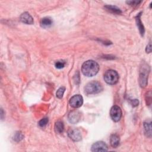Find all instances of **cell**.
Returning <instances> with one entry per match:
<instances>
[{
  "label": "cell",
  "instance_id": "1",
  "mask_svg": "<svg viewBox=\"0 0 152 152\" xmlns=\"http://www.w3.org/2000/svg\"><path fill=\"white\" fill-rule=\"evenodd\" d=\"M99 70V64L93 60H89L84 62L81 67L83 74L87 77H93L96 75Z\"/></svg>",
  "mask_w": 152,
  "mask_h": 152
},
{
  "label": "cell",
  "instance_id": "2",
  "mask_svg": "<svg viewBox=\"0 0 152 152\" xmlns=\"http://www.w3.org/2000/svg\"><path fill=\"white\" fill-rule=\"evenodd\" d=\"M103 90V87L99 82L92 81L88 83L84 87V91L87 94H96Z\"/></svg>",
  "mask_w": 152,
  "mask_h": 152
},
{
  "label": "cell",
  "instance_id": "3",
  "mask_svg": "<svg viewBox=\"0 0 152 152\" xmlns=\"http://www.w3.org/2000/svg\"><path fill=\"white\" fill-rule=\"evenodd\" d=\"M104 80L107 84L114 85L116 84L119 81V75L116 71L109 70L105 73Z\"/></svg>",
  "mask_w": 152,
  "mask_h": 152
},
{
  "label": "cell",
  "instance_id": "4",
  "mask_svg": "<svg viewBox=\"0 0 152 152\" xmlns=\"http://www.w3.org/2000/svg\"><path fill=\"white\" fill-rule=\"evenodd\" d=\"M149 71V67L146 64H143V66L141 67L140 68L139 77L140 85L141 87H145L147 84V80Z\"/></svg>",
  "mask_w": 152,
  "mask_h": 152
},
{
  "label": "cell",
  "instance_id": "5",
  "mask_svg": "<svg viewBox=\"0 0 152 152\" xmlns=\"http://www.w3.org/2000/svg\"><path fill=\"white\" fill-rule=\"evenodd\" d=\"M110 116L114 122H118L122 117V111L121 108L117 105L112 107L110 111Z\"/></svg>",
  "mask_w": 152,
  "mask_h": 152
},
{
  "label": "cell",
  "instance_id": "6",
  "mask_svg": "<svg viewBox=\"0 0 152 152\" xmlns=\"http://www.w3.org/2000/svg\"><path fill=\"white\" fill-rule=\"evenodd\" d=\"M83 104V97L80 94L73 96L70 100V105L74 108H79L82 106Z\"/></svg>",
  "mask_w": 152,
  "mask_h": 152
},
{
  "label": "cell",
  "instance_id": "7",
  "mask_svg": "<svg viewBox=\"0 0 152 152\" xmlns=\"http://www.w3.org/2000/svg\"><path fill=\"white\" fill-rule=\"evenodd\" d=\"M91 151H107L108 150V146L104 141H97L94 143L91 148Z\"/></svg>",
  "mask_w": 152,
  "mask_h": 152
},
{
  "label": "cell",
  "instance_id": "8",
  "mask_svg": "<svg viewBox=\"0 0 152 152\" xmlns=\"http://www.w3.org/2000/svg\"><path fill=\"white\" fill-rule=\"evenodd\" d=\"M68 134L69 137L74 141H79L82 138L81 132L76 128L70 129L68 132Z\"/></svg>",
  "mask_w": 152,
  "mask_h": 152
},
{
  "label": "cell",
  "instance_id": "9",
  "mask_svg": "<svg viewBox=\"0 0 152 152\" xmlns=\"http://www.w3.org/2000/svg\"><path fill=\"white\" fill-rule=\"evenodd\" d=\"M68 118L70 122L72 124H76L80 120L81 115L79 111H74L69 114Z\"/></svg>",
  "mask_w": 152,
  "mask_h": 152
},
{
  "label": "cell",
  "instance_id": "10",
  "mask_svg": "<svg viewBox=\"0 0 152 152\" xmlns=\"http://www.w3.org/2000/svg\"><path fill=\"white\" fill-rule=\"evenodd\" d=\"M20 19L22 22L27 24H32L34 22L33 17L27 12L22 13L20 17Z\"/></svg>",
  "mask_w": 152,
  "mask_h": 152
},
{
  "label": "cell",
  "instance_id": "11",
  "mask_svg": "<svg viewBox=\"0 0 152 152\" xmlns=\"http://www.w3.org/2000/svg\"><path fill=\"white\" fill-rule=\"evenodd\" d=\"M120 137L117 134H112L110 137V143L112 147L117 148L120 145Z\"/></svg>",
  "mask_w": 152,
  "mask_h": 152
},
{
  "label": "cell",
  "instance_id": "12",
  "mask_svg": "<svg viewBox=\"0 0 152 152\" xmlns=\"http://www.w3.org/2000/svg\"><path fill=\"white\" fill-rule=\"evenodd\" d=\"M105 9L108 12H110L111 13L113 14H120L122 13V12L121 10L120 9H119L118 7H117V6H111V5H108V6H105L104 7Z\"/></svg>",
  "mask_w": 152,
  "mask_h": 152
},
{
  "label": "cell",
  "instance_id": "13",
  "mask_svg": "<svg viewBox=\"0 0 152 152\" xmlns=\"http://www.w3.org/2000/svg\"><path fill=\"white\" fill-rule=\"evenodd\" d=\"M140 16H141V13L140 14H138L137 15V16L136 17V23H137V26L139 29L140 33L141 35V36H143L144 34V27L143 26V24H142V22L141 21V19H140Z\"/></svg>",
  "mask_w": 152,
  "mask_h": 152
},
{
  "label": "cell",
  "instance_id": "14",
  "mask_svg": "<svg viewBox=\"0 0 152 152\" xmlns=\"http://www.w3.org/2000/svg\"><path fill=\"white\" fill-rule=\"evenodd\" d=\"M151 122L150 121H146L144 122V127L146 135L150 138L151 136Z\"/></svg>",
  "mask_w": 152,
  "mask_h": 152
},
{
  "label": "cell",
  "instance_id": "15",
  "mask_svg": "<svg viewBox=\"0 0 152 152\" xmlns=\"http://www.w3.org/2000/svg\"><path fill=\"white\" fill-rule=\"evenodd\" d=\"M53 24V20L49 17H44L40 21V25L42 27L47 28Z\"/></svg>",
  "mask_w": 152,
  "mask_h": 152
},
{
  "label": "cell",
  "instance_id": "16",
  "mask_svg": "<svg viewBox=\"0 0 152 152\" xmlns=\"http://www.w3.org/2000/svg\"><path fill=\"white\" fill-rule=\"evenodd\" d=\"M54 128H55V131L57 133L61 134L63 133V131L64 130V125L62 121H58L56 122V123L55 124Z\"/></svg>",
  "mask_w": 152,
  "mask_h": 152
},
{
  "label": "cell",
  "instance_id": "17",
  "mask_svg": "<svg viewBox=\"0 0 152 152\" xmlns=\"http://www.w3.org/2000/svg\"><path fill=\"white\" fill-rule=\"evenodd\" d=\"M23 138H24V135L20 131L16 132L14 135V140L17 142H19L22 141L23 139Z\"/></svg>",
  "mask_w": 152,
  "mask_h": 152
},
{
  "label": "cell",
  "instance_id": "18",
  "mask_svg": "<svg viewBox=\"0 0 152 152\" xmlns=\"http://www.w3.org/2000/svg\"><path fill=\"white\" fill-rule=\"evenodd\" d=\"M65 90H66V87H61L60 89H58L57 93H56L57 97L59 99L63 98L64 93L65 92Z\"/></svg>",
  "mask_w": 152,
  "mask_h": 152
},
{
  "label": "cell",
  "instance_id": "19",
  "mask_svg": "<svg viewBox=\"0 0 152 152\" xmlns=\"http://www.w3.org/2000/svg\"><path fill=\"white\" fill-rule=\"evenodd\" d=\"M66 65V63L63 61H57L55 64V66L58 69H61L65 67Z\"/></svg>",
  "mask_w": 152,
  "mask_h": 152
},
{
  "label": "cell",
  "instance_id": "20",
  "mask_svg": "<svg viewBox=\"0 0 152 152\" xmlns=\"http://www.w3.org/2000/svg\"><path fill=\"white\" fill-rule=\"evenodd\" d=\"M48 121L49 120L48 118H43V119L39 121L38 124L40 127H44L47 125V124L48 123Z\"/></svg>",
  "mask_w": 152,
  "mask_h": 152
},
{
  "label": "cell",
  "instance_id": "21",
  "mask_svg": "<svg viewBox=\"0 0 152 152\" xmlns=\"http://www.w3.org/2000/svg\"><path fill=\"white\" fill-rule=\"evenodd\" d=\"M128 4L130 5L131 6L133 7H136L137 6L139 5V4H140L141 3V1H128L126 2Z\"/></svg>",
  "mask_w": 152,
  "mask_h": 152
},
{
  "label": "cell",
  "instance_id": "22",
  "mask_svg": "<svg viewBox=\"0 0 152 152\" xmlns=\"http://www.w3.org/2000/svg\"><path fill=\"white\" fill-rule=\"evenodd\" d=\"M138 104L139 102L137 99H134L131 102V105L133 107H137V105H138Z\"/></svg>",
  "mask_w": 152,
  "mask_h": 152
},
{
  "label": "cell",
  "instance_id": "23",
  "mask_svg": "<svg viewBox=\"0 0 152 152\" xmlns=\"http://www.w3.org/2000/svg\"><path fill=\"white\" fill-rule=\"evenodd\" d=\"M146 51L147 53H150L151 51V43H149L148 45L147 46L146 49Z\"/></svg>",
  "mask_w": 152,
  "mask_h": 152
},
{
  "label": "cell",
  "instance_id": "24",
  "mask_svg": "<svg viewBox=\"0 0 152 152\" xmlns=\"http://www.w3.org/2000/svg\"><path fill=\"white\" fill-rule=\"evenodd\" d=\"M1 119H3V115H4V114H3V109H1Z\"/></svg>",
  "mask_w": 152,
  "mask_h": 152
}]
</instances>
